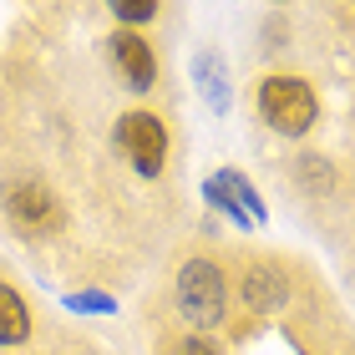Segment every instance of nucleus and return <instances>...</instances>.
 I'll return each instance as SVG.
<instances>
[{"label": "nucleus", "mask_w": 355, "mask_h": 355, "mask_svg": "<svg viewBox=\"0 0 355 355\" xmlns=\"http://www.w3.org/2000/svg\"><path fill=\"white\" fill-rule=\"evenodd\" d=\"M112 61H117V71H122V82L132 87V92H148L157 82V56H153V46L132 36V31H122V36H112Z\"/></svg>", "instance_id": "4"}, {"label": "nucleus", "mask_w": 355, "mask_h": 355, "mask_svg": "<svg viewBox=\"0 0 355 355\" xmlns=\"http://www.w3.org/2000/svg\"><path fill=\"white\" fill-rule=\"evenodd\" d=\"M178 304H183L188 325L198 330H214L223 310H229V289H223V274L208 264V259H188L178 269Z\"/></svg>", "instance_id": "2"}, {"label": "nucleus", "mask_w": 355, "mask_h": 355, "mask_svg": "<svg viewBox=\"0 0 355 355\" xmlns=\"http://www.w3.org/2000/svg\"><path fill=\"white\" fill-rule=\"evenodd\" d=\"M259 112H264V122L274 132L300 137V132H310V122H315V92H310V82H300V76H264L259 82Z\"/></svg>", "instance_id": "1"}, {"label": "nucleus", "mask_w": 355, "mask_h": 355, "mask_svg": "<svg viewBox=\"0 0 355 355\" xmlns=\"http://www.w3.org/2000/svg\"><path fill=\"white\" fill-rule=\"evenodd\" d=\"M284 300H289V284H284V274H279V269H264V264H254V269L244 274V304H249V310H259V315H274Z\"/></svg>", "instance_id": "5"}, {"label": "nucleus", "mask_w": 355, "mask_h": 355, "mask_svg": "<svg viewBox=\"0 0 355 355\" xmlns=\"http://www.w3.org/2000/svg\"><path fill=\"white\" fill-rule=\"evenodd\" d=\"M117 148L127 153V163L137 173H148V178H157L163 163H168V132H163L157 117H148V112H127L117 122Z\"/></svg>", "instance_id": "3"}, {"label": "nucleus", "mask_w": 355, "mask_h": 355, "mask_svg": "<svg viewBox=\"0 0 355 355\" xmlns=\"http://www.w3.org/2000/svg\"><path fill=\"white\" fill-rule=\"evenodd\" d=\"M26 335H31V315H26L21 295L0 284V345H21Z\"/></svg>", "instance_id": "7"}, {"label": "nucleus", "mask_w": 355, "mask_h": 355, "mask_svg": "<svg viewBox=\"0 0 355 355\" xmlns=\"http://www.w3.org/2000/svg\"><path fill=\"white\" fill-rule=\"evenodd\" d=\"M168 355H218V350H214V345H208V340H203V335H183V340H178V345H173Z\"/></svg>", "instance_id": "9"}, {"label": "nucleus", "mask_w": 355, "mask_h": 355, "mask_svg": "<svg viewBox=\"0 0 355 355\" xmlns=\"http://www.w3.org/2000/svg\"><path fill=\"white\" fill-rule=\"evenodd\" d=\"M107 6L117 10V21H127V26L153 21V15H157V0H107Z\"/></svg>", "instance_id": "8"}, {"label": "nucleus", "mask_w": 355, "mask_h": 355, "mask_svg": "<svg viewBox=\"0 0 355 355\" xmlns=\"http://www.w3.org/2000/svg\"><path fill=\"white\" fill-rule=\"evenodd\" d=\"M6 203H10V218L21 223V229H46V223H56V203L46 198V193L36 188V183H15L10 193H6Z\"/></svg>", "instance_id": "6"}]
</instances>
